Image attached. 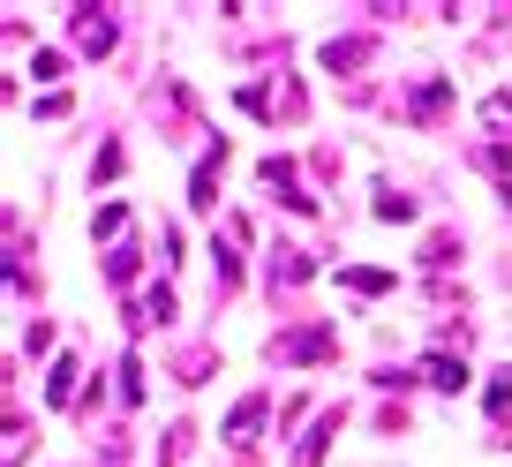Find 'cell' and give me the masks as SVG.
Returning <instances> with one entry per match:
<instances>
[{
    "instance_id": "6da1fadb",
    "label": "cell",
    "mask_w": 512,
    "mask_h": 467,
    "mask_svg": "<svg viewBox=\"0 0 512 467\" xmlns=\"http://www.w3.org/2000/svg\"><path fill=\"white\" fill-rule=\"evenodd\" d=\"M332 347H339V332H332V324H302V332H287V339H279L272 355H279V362H324Z\"/></svg>"
},
{
    "instance_id": "7a4b0ae2",
    "label": "cell",
    "mask_w": 512,
    "mask_h": 467,
    "mask_svg": "<svg viewBox=\"0 0 512 467\" xmlns=\"http://www.w3.org/2000/svg\"><path fill=\"white\" fill-rule=\"evenodd\" d=\"M264 181L279 189V204H294V211H317V196L302 189V174H294V159H264Z\"/></svg>"
},
{
    "instance_id": "3957f363",
    "label": "cell",
    "mask_w": 512,
    "mask_h": 467,
    "mask_svg": "<svg viewBox=\"0 0 512 467\" xmlns=\"http://www.w3.org/2000/svg\"><path fill=\"white\" fill-rule=\"evenodd\" d=\"M339 422H347V415H339V407H324V422L302 437V445H294V467H324V445L339 437Z\"/></svg>"
},
{
    "instance_id": "277c9868",
    "label": "cell",
    "mask_w": 512,
    "mask_h": 467,
    "mask_svg": "<svg viewBox=\"0 0 512 467\" xmlns=\"http://www.w3.org/2000/svg\"><path fill=\"white\" fill-rule=\"evenodd\" d=\"M422 385H437V392H460V385H467V362L437 347V355H422Z\"/></svg>"
},
{
    "instance_id": "5b68a950",
    "label": "cell",
    "mask_w": 512,
    "mask_h": 467,
    "mask_svg": "<svg viewBox=\"0 0 512 467\" xmlns=\"http://www.w3.org/2000/svg\"><path fill=\"white\" fill-rule=\"evenodd\" d=\"M76 46L83 53H113V23L98 16V8H76Z\"/></svg>"
},
{
    "instance_id": "8992f818",
    "label": "cell",
    "mask_w": 512,
    "mask_h": 467,
    "mask_svg": "<svg viewBox=\"0 0 512 467\" xmlns=\"http://www.w3.org/2000/svg\"><path fill=\"white\" fill-rule=\"evenodd\" d=\"M309 272H317V264H309L302 249H272V287H302Z\"/></svg>"
},
{
    "instance_id": "52a82bcc",
    "label": "cell",
    "mask_w": 512,
    "mask_h": 467,
    "mask_svg": "<svg viewBox=\"0 0 512 467\" xmlns=\"http://www.w3.org/2000/svg\"><path fill=\"white\" fill-rule=\"evenodd\" d=\"M256 422H264V400H241V407H234V422H226V445L249 452V445H256Z\"/></svg>"
},
{
    "instance_id": "ba28073f",
    "label": "cell",
    "mask_w": 512,
    "mask_h": 467,
    "mask_svg": "<svg viewBox=\"0 0 512 467\" xmlns=\"http://www.w3.org/2000/svg\"><path fill=\"white\" fill-rule=\"evenodd\" d=\"M445 98H452L445 76H422V83H415V121H437V113H445Z\"/></svg>"
},
{
    "instance_id": "9c48e42d",
    "label": "cell",
    "mask_w": 512,
    "mask_h": 467,
    "mask_svg": "<svg viewBox=\"0 0 512 467\" xmlns=\"http://www.w3.org/2000/svg\"><path fill=\"white\" fill-rule=\"evenodd\" d=\"M339 287H347V294H384V287H392V272H377V264H347Z\"/></svg>"
},
{
    "instance_id": "30bf717a",
    "label": "cell",
    "mask_w": 512,
    "mask_h": 467,
    "mask_svg": "<svg viewBox=\"0 0 512 467\" xmlns=\"http://www.w3.org/2000/svg\"><path fill=\"white\" fill-rule=\"evenodd\" d=\"M76 377H83V370H76L68 355L53 362V377H46V407H68V400H76Z\"/></svg>"
},
{
    "instance_id": "8fae6325",
    "label": "cell",
    "mask_w": 512,
    "mask_h": 467,
    "mask_svg": "<svg viewBox=\"0 0 512 467\" xmlns=\"http://www.w3.org/2000/svg\"><path fill=\"white\" fill-rule=\"evenodd\" d=\"M362 61H369L362 38H332V46H324V68H332V76H339V68H362Z\"/></svg>"
},
{
    "instance_id": "7c38bea8",
    "label": "cell",
    "mask_w": 512,
    "mask_h": 467,
    "mask_svg": "<svg viewBox=\"0 0 512 467\" xmlns=\"http://www.w3.org/2000/svg\"><path fill=\"white\" fill-rule=\"evenodd\" d=\"M482 121H490L497 136H512V91H490V98H482Z\"/></svg>"
},
{
    "instance_id": "4fadbf2b",
    "label": "cell",
    "mask_w": 512,
    "mask_h": 467,
    "mask_svg": "<svg viewBox=\"0 0 512 467\" xmlns=\"http://www.w3.org/2000/svg\"><path fill=\"white\" fill-rule=\"evenodd\" d=\"M377 219H415V196H400V189H377Z\"/></svg>"
},
{
    "instance_id": "5bb4252c",
    "label": "cell",
    "mask_w": 512,
    "mask_h": 467,
    "mask_svg": "<svg viewBox=\"0 0 512 467\" xmlns=\"http://www.w3.org/2000/svg\"><path fill=\"white\" fill-rule=\"evenodd\" d=\"M106 279H113V287H128V279H136V249H113V257H106Z\"/></svg>"
},
{
    "instance_id": "9a60e30c",
    "label": "cell",
    "mask_w": 512,
    "mask_h": 467,
    "mask_svg": "<svg viewBox=\"0 0 512 467\" xmlns=\"http://www.w3.org/2000/svg\"><path fill=\"white\" fill-rule=\"evenodd\" d=\"M121 400H144V362H136V355L121 362Z\"/></svg>"
},
{
    "instance_id": "2e32d148",
    "label": "cell",
    "mask_w": 512,
    "mask_h": 467,
    "mask_svg": "<svg viewBox=\"0 0 512 467\" xmlns=\"http://www.w3.org/2000/svg\"><path fill=\"white\" fill-rule=\"evenodd\" d=\"M121 226H128V204H106V211L91 219V234H121Z\"/></svg>"
},
{
    "instance_id": "e0dca14e",
    "label": "cell",
    "mask_w": 512,
    "mask_h": 467,
    "mask_svg": "<svg viewBox=\"0 0 512 467\" xmlns=\"http://www.w3.org/2000/svg\"><path fill=\"white\" fill-rule=\"evenodd\" d=\"M490 415H512V370H497V385H490Z\"/></svg>"
}]
</instances>
